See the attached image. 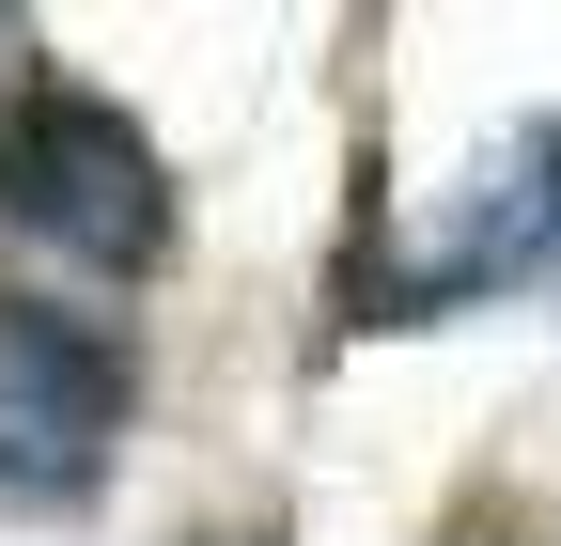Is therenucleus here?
I'll list each match as a JSON object with an SVG mask.
<instances>
[{"label":"nucleus","mask_w":561,"mask_h":546,"mask_svg":"<svg viewBox=\"0 0 561 546\" xmlns=\"http://www.w3.org/2000/svg\"><path fill=\"white\" fill-rule=\"evenodd\" d=\"M125 437V344L47 297H0V500H94Z\"/></svg>","instance_id":"2"},{"label":"nucleus","mask_w":561,"mask_h":546,"mask_svg":"<svg viewBox=\"0 0 561 546\" xmlns=\"http://www.w3.org/2000/svg\"><path fill=\"white\" fill-rule=\"evenodd\" d=\"M0 219L47 235V250H79L94 282H140V265L172 250V172H157V141H140L110 94L32 79L0 110Z\"/></svg>","instance_id":"1"},{"label":"nucleus","mask_w":561,"mask_h":546,"mask_svg":"<svg viewBox=\"0 0 561 546\" xmlns=\"http://www.w3.org/2000/svg\"><path fill=\"white\" fill-rule=\"evenodd\" d=\"M203 546H280V531H203Z\"/></svg>","instance_id":"3"}]
</instances>
